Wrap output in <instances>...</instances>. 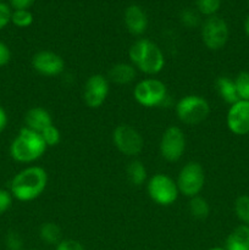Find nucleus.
Returning a JSON list of instances; mask_svg holds the SVG:
<instances>
[{
    "instance_id": "nucleus-6",
    "label": "nucleus",
    "mask_w": 249,
    "mask_h": 250,
    "mask_svg": "<svg viewBox=\"0 0 249 250\" xmlns=\"http://www.w3.org/2000/svg\"><path fill=\"white\" fill-rule=\"evenodd\" d=\"M133 97L142 106H160L167 99V88L160 80L146 78L137 83L133 90Z\"/></svg>"
},
{
    "instance_id": "nucleus-14",
    "label": "nucleus",
    "mask_w": 249,
    "mask_h": 250,
    "mask_svg": "<svg viewBox=\"0 0 249 250\" xmlns=\"http://www.w3.org/2000/svg\"><path fill=\"white\" fill-rule=\"evenodd\" d=\"M127 31L133 36H142L148 28V17L139 5H129L124 15Z\"/></svg>"
},
{
    "instance_id": "nucleus-2",
    "label": "nucleus",
    "mask_w": 249,
    "mask_h": 250,
    "mask_svg": "<svg viewBox=\"0 0 249 250\" xmlns=\"http://www.w3.org/2000/svg\"><path fill=\"white\" fill-rule=\"evenodd\" d=\"M129 60L134 67L145 75H158L165 66L163 50L149 39H138L128 50Z\"/></svg>"
},
{
    "instance_id": "nucleus-30",
    "label": "nucleus",
    "mask_w": 249,
    "mask_h": 250,
    "mask_svg": "<svg viewBox=\"0 0 249 250\" xmlns=\"http://www.w3.org/2000/svg\"><path fill=\"white\" fill-rule=\"evenodd\" d=\"M11 14L12 11L9 5L0 1V31L11 22Z\"/></svg>"
},
{
    "instance_id": "nucleus-16",
    "label": "nucleus",
    "mask_w": 249,
    "mask_h": 250,
    "mask_svg": "<svg viewBox=\"0 0 249 250\" xmlns=\"http://www.w3.org/2000/svg\"><path fill=\"white\" fill-rule=\"evenodd\" d=\"M136 67L131 63L120 62L112 66L107 73V78L116 84H129L136 78Z\"/></svg>"
},
{
    "instance_id": "nucleus-3",
    "label": "nucleus",
    "mask_w": 249,
    "mask_h": 250,
    "mask_svg": "<svg viewBox=\"0 0 249 250\" xmlns=\"http://www.w3.org/2000/svg\"><path fill=\"white\" fill-rule=\"evenodd\" d=\"M46 148L41 133L23 127L10 146V155L17 163L28 164L42 158Z\"/></svg>"
},
{
    "instance_id": "nucleus-24",
    "label": "nucleus",
    "mask_w": 249,
    "mask_h": 250,
    "mask_svg": "<svg viewBox=\"0 0 249 250\" xmlns=\"http://www.w3.org/2000/svg\"><path fill=\"white\" fill-rule=\"evenodd\" d=\"M11 22L16 27L26 28L33 23V15L29 10H14L11 14Z\"/></svg>"
},
{
    "instance_id": "nucleus-23",
    "label": "nucleus",
    "mask_w": 249,
    "mask_h": 250,
    "mask_svg": "<svg viewBox=\"0 0 249 250\" xmlns=\"http://www.w3.org/2000/svg\"><path fill=\"white\" fill-rule=\"evenodd\" d=\"M234 84L239 100L249 102V72L244 71L238 73V76L234 78Z\"/></svg>"
},
{
    "instance_id": "nucleus-33",
    "label": "nucleus",
    "mask_w": 249,
    "mask_h": 250,
    "mask_svg": "<svg viewBox=\"0 0 249 250\" xmlns=\"http://www.w3.org/2000/svg\"><path fill=\"white\" fill-rule=\"evenodd\" d=\"M14 10H28L36 0H9Z\"/></svg>"
},
{
    "instance_id": "nucleus-37",
    "label": "nucleus",
    "mask_w": 249,
    "mask_h": 250,
    "mask_svg": "<svg viewBox=\"0 0 249 250\" xmlns=\"http://www.w3.org/2000/svg\"><path fill=\"white\" fill-rule=\"evenodd\" d=\"M27 250H36V249H27Z\"/></svg>"
},
{
    "instance_id": "nucleus-19",
    "label": "nucleus",
    "mask_w": 249,
    "mask_h": 250,
    "mask_svg": "<svg viewBox=\"0 0 249 250\" xmlns=\"http://www.w3.org/2000/svg\"><path fill=\"white\" fill-rule=\"evenodd\" d=\"M126 173L129 183L136 187H141L146 180V168L144 164L139 160H132L127 166Z\"/></svg>"
},
{
    "instance_id": "nucleus-27",
    "label": "nucleus",
    "mask_w": 249,
    "mask_h": 250,
    "mask_svg": "<svg viewBox=\"0 0 249 250\" xmlns=\"http://www.w3.org/2000/svg\"><path fill=\"white\" fill-rule=\"evenodd\" d=\"M41 136L42 138H43L44 143L46 144V146H55L60 143V131H59L54 125L46 127V128L42 132Z\"/></svg>"
},
{
    "instance_id": "nucleus-21",
    "label": "nucleus",
    "mask_w": 249,
    "mask_h": 250,
    "mask_svg": "<svg viewBox=\"0 0 249 250\" xmlns=\"http://www.w3.org/2000/svg\"><path fill=\"white\" fill-rule=\"evenodd\" d=\"M188 208H189L190 215L197 220H205L210 214L209 203L199 195L190 198Z\"/></svg>"
},
{
    "instance_id": "nucleus-25",
    "label": "nucleus",
    "mask_w": 249,
    "mask_h": 250,
    "mask_svg": "<svg viewBox=\"0 0 249 250\" xmlns=\"http://www.w3.org/2000/svg\"><path fill=\"white\" fill-rule=\"evenodd\" d=\"M198 12L204 16H214L221 6V0H197Z\"/></svg>"
},
{
    "instance_id": "nucleus-17",
    "label": "nucleus",
    "mask_w": 249,
    "mask_h": 250,
    "mask_svg": "<svg viewBox=\"0 0 249 250\" xmlns=\"http://www.w3.org/2000/svg\"><path fill=\"white\" fill-rule=\"evenodd\" d=\"M226 250H249V226L239 225L228 234Z\"/></svg>"
},
{
    "instance_id": "nucleus-29",
    "label": "nucleus",
    "mask_w": 249,
    "mask_h": 250,
    "mask_svg": "<svg viewBox=\"0 0 249 250\" xmlns=\"http://www.w3.org/2000/svg\"><path fill=\"white\" fill-rule=\"evenodd\" d=\"M12 194L10 190L0 189V216L4 215L12 205Z\"/></svg>"
},
{
    "instance_id": "nucleus-26",
    "label": "nucleus",
    "mask_w": 249,
    "mask_h": 250,
    "mask_svg": "<svg viewBox=\"0 0 249 250\" xmlns=\"http://www.w3.org/2000/svg\"><path fill=\"white\" fill-rule=\"evenodd\" d=\"M181 23L188 28H195L200 24V16L197 11L192 9H186L180 15Z\"/></svg>"
},
{
    "instance_id": "nucleus-12",
    "label": "nucleus",
    "mask_w": 249,
    "mask_h": 250,
    "mask_svg": "<svg viewBox=\"0 0 249 250\" xmlns=\"http://www.w3.org/2000/svg\"><path fill=\"white\" fill-rule=\"evenodd\" d=\"M32 66L42 76L54 77L59 76L65 70V61L58 54L53 51H38L32 58Z\"/></svg>"
},
{
    "instance_id": "nucleus-9",
    "label": "nucleus",
    "mask_w": 249,
    "mask_h": 250,
    "mask_svg": "<svg viewBox=\"0 0 249 250\" xmlns=\"http://www.w3.org/2000/svg\"><path fill=\"white\" fill-rule=\"evenodd\" d=\"M112 141L120 153L127 156H137L144 148L142 134L129 125H120L114 129Z\"/></svg>"
},
{
    "instance_id": "nucleus-13",
    "label": "nucleus",
    "mask_w": 249,
    "mask_h": 250,
    "mask_svg": "<svg viewBox=\"0 0 249 250\" xmlns=\"http://www.w3.org/2000/svg\"><path fill=\"white\" fill-rule=\"evenodd\" d=\"M226 124L229 131L236 136L249 133V102L238 100L227 111Z\"/></svg>"
},
{
    "instance_id": "nucleus-18",
    "label": "nucleus",
    "mask_w": 249,
    "mask_h": 250,
    "mask_svg": "<svg viewBox=\"0 0 249 250\" xmlns=\"http://www.w3.org/2000/svg\"><path fill=\"white\" fill-rule=\"evenodd\" d=\"M215 85H216L217 93H219V95L225 103L232 105L239 100L236 90V84H234V80H231V78L226 77V76H221V77L216 80Z\"/></svg>"
},
{
    "instance_id": "nucleus-34",
    "label": "nucleus",
    "mask_w": 249,
    "mask_h": 250,
    "mask_svg": "<svg viewBox=\"0 0 249 250\" xmlns=\"http://www.w3.org/2000/svg\"><path fill=\"white\" fill-rule=\"evenodd\" d=\"M7 125V115L2 107H0V133L5 129Z\"/></svg>"
},
{
    "instance_id": "nucleus-8",
    "label": "nucleus",
    "mask_w": 249,
    "mask_h": 250,
    "mask_svg": "<svg viewBox=\"0 0 249 250\" xmlns=\"http://www.w3.org/2000/svg\"><path fill=\"white\" fill-rule=\"evenodd\" d=\"M229 29L226 21L221 17L210 16L202 23V41L210 50H220L226 45Z\"/></svg>"
},
{
    "instance_id": "nucleus-7",
    "label": "nucleus",
    "mask_w": 249,
    "mask_h": 250,
    "mask_svg": "<svg viewBox=\"0 0 249 250\" xmlns=\"http://www.w3.org/2000/svg\"><path fill=\"white\" fill-rule=\"evenodd\" d=\"M146 190L150 199L163 207L173 204L177 200L180 193L176 181L164 173L154 175L146 185Z\"/></svg>"
},
{
    "instance_id": "nucleus-28",
    "label": "nucleus",
    "mask_w": 249,
    "mask_h": 250,
    "mask_svg": "<svg viewBox=\"0 0 249 250\" xmlns=\"http://www.w3.org/2000/svg\"><path fill=\"white\" fill-rule=\"evenodd\" d=\"M5 246L9 250H23V239L20 233L10 231L5 237Z\"/></svg>"
},
{
    "instance_id": "nucleus-35",
    "label": "nucleus",
    "mask_w": 249,
    "mask_h": 250,
    "mask_svg": "<svg viewBox=\"0 0 249 250\" xmlns=\"http://www.w3.org/2000/svg\"><path fill=\"white\" fill-rule=\"evenodd\" d=\"M244 32H246L247 36L249 37V15L247 16L246 21H244Z\"/></svg>"
},
{
    "instance_id": "nucleus-31",
    "label": "nucleus",
    "mask_w": 249,
    "mask_h": 250,
    "mask_svg": "<svg viewBox=\"0 0 249 250\" xmlns=\"http://www.w3.org/2000/svg\"><path fill=\"white\" fill-rule=\"evenodd\" d=\"M55 250H85L81 242L75 239H62L60 243L56 244Z\"/></svg>"
},
{
    "instance_id": "nucleus-32",
    "label": "nucleus",
    "mask_w": 249,
    "mask_h": 250,
    "mask_svg": "<svg viewBox=\"0 0 249 250\" xmlns=\"http://www.w3.org/2000/svg\"><path fill=\"white\" fill-rule=\"evenodd\" d=\"M11 59V53H10L9 46L5 43L0 42V67L7 65Z\"/></svg>"
},
{
    "instance_id": "nucleus-20",
    "label": "nucleus",
    "mask_w": 249,
    "mask_h": 250,
    "mask_svg": "<svg viewBox=\"0 0 249 250\" xmlns=\"http://www.w3.org/2000/svg\"><path fill=\"white\" fill-rule=\"evenodd\" d=\"M61 236H62L61 229L54 222H45L39 229V237L44 243L49 244V246H56L58 243H60L62 241Z\"/></svg>"
},
{
    "instance_id": "nucleus-15",
    "label": "nucleus",
    "mask_w": 249,
    "mask_h": 250,
    "mask_svg": "<svg viewBox=\"0 0 249 250\" xmlns=\"http://www.w3.org/2000/svg\"><path fill=\"white\" fill-rule=\"evenodd\" d=\"M24 125H26L24 127H27V128L42 133L46 127L53 125V120H51L50 114L44 107L36 106L32 107L26 112V115H24Z\"/></svg>"
},
{
    "instance_id": "nucleus-1",
    "label": "nucleus",
    "mask_w": 249,
    "mask_h": 250,
    "mask_svg": "<svg viewBox=\"0 0 249 250\" xmlns=\"http://www.w3.org/2000/svg\"><path fill=\"white\" fill-rule=\"evenodd\" d=\"M46 185V171L39 166H29L14 176L10 183V193L20 202H31L45 190Z\"/></svg>"
},
{
    "instance_id": "nucleus-36",
    "label": "nucleus",
    "mask_w": 249,
    "mask_h": 250,
    "mask_svg": "<svg viewBox=\"0 0 249 250\" xmlns=\"http://www.w3.org/2000/svg\"><path fill=\"white\" fill-rule=\"evenodd\" d=\"M209 250H226L225 248H219V247H215V248H210Z\"/></svg>"
},
{
    "instance_id": "nucleus-22",
    "label": "nucleus",
    "mask_w": 249,
    "mask_h": 250,
    "mask_svg": "<svg viewBox=\"0 0 249 250\" xmlns=\"http://www.w3.org/2000/svg\"><path fill=\"white\" fill-rule=\"evenodd\" d=\"M234 214L243 225L249 226V195H241L234 202Z\"/></svg>"
},
{
    "instance_id": "nucleus-10",
    "label": "nucleus",
    "mask_w": 249,
    "mask_h": 250,
    "mask_svg": "<svg viewBox=\"0 0 249 250\" xmlns=\"http://www.w3.org/2000/svg\"><path fill=\"white\" fill-rule=\"evenodd\" d=\"M160 154L168 163H176L182 158L186 150V137L177 126H170L161 136L159 144Z\"/></svg>"
},
{
    "instance_id": "nucleus-5",
    "label": "nucleus",
    "mask_w": 249,
    "mask_h": 250,
    "mask_svg": "<svg viewBox=\"0 0 249 250\" xmlns=\"http://www.w3.org/2000/svg\"><path fill=\"white\" fill-rule=\"evenodd\" d=\"M176 183L183 195L188 198L197 197L205 185L204 168L197 161H189L181 168Z\"/></svg>"
},
{
    "instance_id": "nucleus-11",
    "label": "nucleus",
    "mask_w": 249,
    "mask_h": 250,
    "mask_svg": "<svg viewBox=\"0 0 249 250\" xmlns=\"http://www.w3.org/2000/svg\"><path fill=\"white\" fill-rule=\"evenodd\" d=\"M109 95V80L100 73L90 76L83 89V100L90 109L102 106Z\"/></svg>"
},
{
    "instance_id": "nucleus-4",
    "label": "nucleus",
    "mask_w": 249,
    "mask_h": 250,
    "mask_svg": "<svg viewBox=\"0 0 249 250\" xmlns=\"http://www.w3.org/2000/svg\"><path fill=\"white\" fill-rule=\"evenodd\" d=\"M210 105L200 95H186L176 105V115L182 124L197 126L208 119Z\"/></svg>"
}]
</instances>
